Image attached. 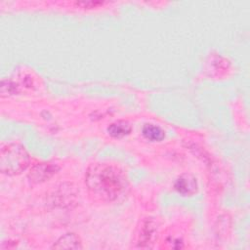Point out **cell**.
Returning a JSON list of instances; mask_svg holds the SVG:
<instances>
[{"label":"cell","mask_w":250,"mask_h":250,"mask_svg":"<svg viewBox=\"0 0 250 250\" xmlns=\"http://www.w3.org/2000/svg\"><path fill=\"white\" fill-rule=\"evenodd\" d=\"M53 249H81L82 244L80 238L72 233L68 232L61 236L52 246Z\"/></svg>","instance_id":"5"},{"label":"cell","mask_w":250,"mask_h":250,"mask_svg":"<svg viewBox=\"0 0 250 250\" xmlns=\"http://www.w3.org/2000/svg\"><path fill=\"white\" fill-rule=\"evenodd\" d=\"M29 161V154L25 147L18 143H10L1 147L0 170L5 175L21 174L27 168Z\"/></svg>","instance_id":"2"},{"label":"cell","mask_w":250,"mask_h":250,"mask_svg":"<svg viewBox=\"0 0 250 250\" xmlns=\"http://www.w3.org/2000/svg\"><path fill=\"white\" fill-rule=\"evenodd\" d=\"M142 134L150 142H160L165 137L164 131L159 126L153 124H146L142 129Z\"/></svg>","instance_id":"8"},{"label":"cell","mask_w":250,"mask_h":250,"mask_svg":"<svg viewBox=\"0 0 250 250\" xmlns=\"http://www.w3.org/2000/svg\"><path fill=\"white\" fill-rule=\"evenodd\" d=\"M59 169V166L54 163H40L30 169L28 178L32 183H43L53 177Z\"/></svg>","instance_id":"3"},{"label":"cell","mask_w":250,"mask_h":250,"mask_svg":"<svg viewBox=\"0 0 250 250\" xmlns=\"http://www.w3.org/2000/svg\"><path fill=\"white\" fill-rule=\"evenodd\" d=\"M132 131V127L130 123L124 120H119L114 123H111L107 127V133L110 137L115 139H121L125 136L129 135Z\"/></svg>","instance_id":"7"},{"label":"cell","mask_w":250,"mask_h":250,"mask_svg":"<svg viewBox=\"0 0 250 250\" xmlns=\"http://www.w3.org/2000/svg\"><path fill=\"white\" fill-rule=\"evenodd\" d=\"M85 183L91 194L106 202L115 201L126 194L129 187L125 174L107 163L91 164L86 171Z\"/></svg>","instance_id":"1"},{"label":"cell","mask_w":250,"mask_h":250,"mask_svg":"<svg viewBox=\"0 0 250 250\" xmlns=\"http://www.w3.org/2000/svg\"><path fill=\"white\" fill-rule=\"evenodd\" d=\"M174 188L178 193L184 196H190L197 192L198 185L196 179L190 174H183L176 180Z\"/></svg>","instance_id":"4"},{"label":"cell","mask_w":250,"mask_h":250,"mask_svg":"<svg viewBox=\"0 0 250 250\" xmlns=\"http://www.w3.org/2000/svg\"><path fill=\"white\" fill-rule=\"evenodd\" d=\"M156 235V228L155 224L152 221H146L143 226V229L140 233L139 238V246L140 247H149L150 243H153Z\"/></svg>","instance_id":"6"}]
</instances>
